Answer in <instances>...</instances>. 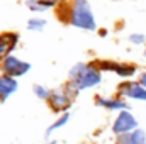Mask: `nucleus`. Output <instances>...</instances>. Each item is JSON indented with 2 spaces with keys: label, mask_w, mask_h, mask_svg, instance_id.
<instances>
[{
  "label": "nucleus",
  "mask_w": 146,
  "mask_h": 144,
  "mask_svg": "<svg viewBox=\"0 0 146 144\" xmlns=\"http://www.w3.org/2000/svg\"><path fill=\"white\" fill-rule=\"evenodd\" d=\"M70 24L83 31H95L97 24H95V17H94L88 0H73Z\"/></svg>",
  "instance_id": "1"
},
{
  "label": "nucleus",
  "mask_w": 146,
  "mask_h": 144,
  "mask_svg": "<svg viewBox=\"0 0 146 144\" xmlns=\"http://www.w3.org/2000/svg\"><path fill=\"white\" fill-rule=\"evenodd\" d=\"M102 81V75L99 70H95L94 66H90V65H87L85 68H83V71L80 73L75 80H73V87L76 88V92H80V90H87V88H92V87H95V85H99Z\"/></svg>",
  "instance_id": "2"
},
{
  "label": "nucleus",
  "mask_w": 146,
  "mask_h": 144,
  "mask_svg": "<svg viewBox=\"0 0 146 144\" xmlns=\"http://www.w3.org/2000/svg\"><path fill=\"white\" fill-rule=\"evenodd\" d=\"M2 70L7 76H12V78H17V76H22L31 70V65L24 59H19L12 54H7L3 56L2 59Z\"/></svg>",
  "instance_id": "3"
},
{
  "label": "nucleus",
  "mask_w": 146,
  "mask_h": 144,
  "mask_svg": "<svg viewBox=\"0 0 146 144\" xmlns=\"http://www.w3.org/2000/svg\"><path fill=\"white\" fill-rule=\"evenodd\" d=\"M138 129V120L134 119V115L129 112V110H122L117 119L114 120V126H112V131L114 134L121 136V134H127V132H133Z\"/></svg>",
  "instance_id": "4"
},
{
  "label": "nucleus",
  "mask_w": 146,
  "mask_h": 144,
  "mask_svg": "<svg viewBox=\"0 0 146 144\" xmlns=\"http://www.w3.org/2000/svg\"><path fill=\"white\" fill-rule=\"evenodd\" d=\"M119 92L127 98L146 102V88L141 83H124V85L119 87Z\"/></svg>",
  "instance_id": "5"
},
{
  "label": "nucleus",
  "mask_w": 146,
  "mask_h": 144,
  "mask_svg": "<svg viewBox=\"0 0 146 144\" xmlns=\"http://www.w3.org/2000/svg\"><path fill=\"white\" fill-rule=\"evenodd\" d=\"M49 104L54 110H65L66 107H70V95L63 90H53L51 95H49Z\"/></svg>",
  "instance_id": "6"
},
{
  "label": "nucleus",
  "mask_w": 146,
  "mask_h": 144,
  "mask_svg": "<svg viewBox=\"0 0 146 144\" xmlns=\"http://www.w3.org/2000/svg\"><path fill=\"white\" fill-rule=\"evenodd\" d=\"M102 70H110V71H115V75L122 76V78H129L136 73V68L131 66V65H121V63H112V61H104L100 65Z\"/></svg>",
  "instance_id": "7"
},
{
  "label": "nucleus",
  "mask_w": 146,
  "mask_h": 144,
  "mask_svg": "<svg viewBox=\"0 0 146 144\" xmlns=\"http://www.w3.org/2000/svg\"><path fill=\"white\" fill-rule=\"evenodd\" d=\"M117 144H146V132L143 129H136L127 134H121L117 137Z\"/></svg>",
  "instance_id": "8"
},
{
  "label": "nucleus",
  "mask_w": 146,
  "mask_h": 144,
  "mask_svg": "<svg viewBox=\"0 0 146 144\" xmlns=\"http://www.w3.org/2000/svg\"><path fill=\"white\" fill-rule=\"evenodd\" d=\"M15 90H17V81H15V78L7 76V75L0 76V102L5 100V98H9Z\"/></svg>",
  "instance_id": "9"
},
{
  "label": "nucleus",
  "mask_w": 146,
  "mask_h": 144,
  "mask_svg": "<svg viewBox=\"0 0 146 144\" xmlns=\"http://www.w3.org/2000/svg\"><path fill=\"white\" fill-rule=\"evenodd\" d=\"M17 41H19V36L14 34V32H7V34L0 36V54H5L7 56L15 48Z\"/></svg>",
  "instance_id": "10"
},
{
  "label": "nucleus",
  "mask_w": 146,
  "mask_h": 144,
  "mask_svg": "<svg viewBox=\"0 0 146 144\" xmlns=\"http://www.w3.org/2000/svg\"><path fill=\"white\" fill-rule=\"evenodd\" d=\"M61 0H27L26 5L29 7V10L33 12H44L49 7H54L56 3H60Z\"/></svg>",
  "instance_id": "11"
},
{
  "label": "nucleus",
  "mask_w": 146,
  "mask_h": 144,
  "mask_svg": "<svg viewBox=\"0 0 146 144\" xmlns=\"http://www.w3.org/2000/svg\"><path fill=\"white\" fill-rule=\"evenodd\" d=\"M97 105L106 107L109 110H126V102L119 100V98H97Z\"/></svg>",
  "instance_id": "12"
},
{
  "label": "nucleus",
  "mask_w": 146,
  "mask_h": 144,
  "mask_svg": "<svg viewBox=\"0 0 146 144\" xmlns=\"http://www.w3.org/2000/svg\"><path fill=\"white\" fill-rule=\"evenodd\" d=\"M68 120H70V114H68V112L61 114V115H60V117H58V119H56V120H54V122L49 126V127H48V131H46V137H49V136H51L54 131L61 129V127H63V126H65Z\"/></svg>",
  "instance_id": "13"
},
{
  "label": "nucleus",
  "mask_w": 146,
  "mask_h": 144,
  "mask_svg": "<svg viewBox=\"0 0 146 144\" xmlns=\"http://www.w3.org/2000/svg\"><path fill=\"white\" fill-rule=\"evenodd\" d=\"M46 19H41V17H34L27 22V29L29 31H42L46 27Z\"/></svg>",
  "instance_id": "14"
},
{
  "label": "nucleus",
  "mask_w": 146,
  "mask_h": 144,
  "mask_svg": "<svg viewBox=\"0 0 146 144\" xmlns=\"http://www.w3.org/2000/svg\"><path fill=\"white\" fill-rule=\"evenodd\" d=\"M34 93H36L37 98H41V100H48L49 98V95H51V92L48 90V88H44V87H41V85H34Z\"/></svg>",
  "instance_id": "15"
},
{
  "label": "nucleus",
  "mask_w": 146,
  "mask_h": 144,
  "mask_svg": "<svg viewBox=\"0 0 146 144\" xmlns=\"http://www.w3.org/2000/svg\"><path fill=\"white\" fill-rule=\"evenodd\" d=\"M145 39H146L145 34H138V32H134V34L129 36V42H133V44H143Z\"/></svg>",
  "instance_id": "16"
},
{
  "label": "nucleus",
  "mask_w": 146,
  "mask_h": 144,
  "mask_svg": "<svg viewBox=\"0 0 146 144\" xmlns=\"http://www.w3.org/2000/svg\"><path fill=\"white\" fill-rule=\"evenodd\" d=\"M139 83H141V85L146 88V73H143V75H141V78H139Z\"/></svg>",
  "instance_id": "17"
},
{
  "label": "nucleus",
  "mask_w": 146,
  "mask_h": 144,
  "mask_svg": "<svg viewBox=\"0 0 146 144\" xmlns=\"http://www.w3.org/2000/svg\"><path fill=\"white\" fill-rule=\"evenodd\" d=\"M46 144H56V141H48Z\"/></svg>",
  "instance_id": "18"
},
{
  "label": "nucleus",
  "mask_w": 146,
  "mask_h": 144,
  "mask_svg": "<svg viewBox=\"0 0 146 144\" xmlns=\"http://www.w3.org/2000/svg\"><path fill=\"white\" fill-rule=\"evenodd\" d=\"M145 56H146V51H145Z\"/></svg>",
  "instance_id": "19"
}]
</instances>
